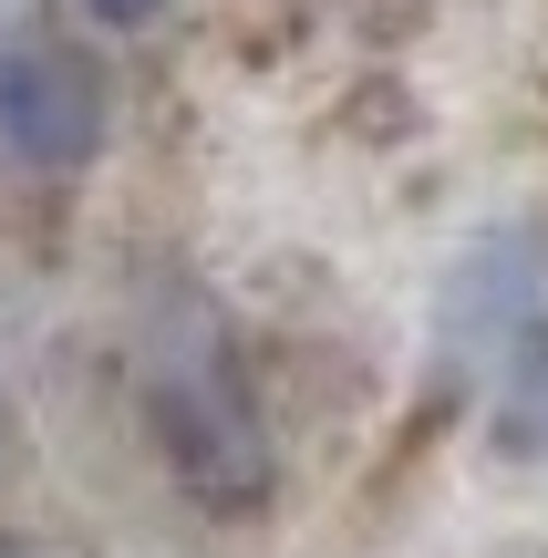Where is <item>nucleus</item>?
I'll return each mask as SVG.
<instances>
[{
	"mask_svg": "<svg viewBox=\"0 0 548 558\" xmlns=\"http://www.w3.org/2000/svg\"><path fill=\"white\" fill-rule=\"evenodd\" d=\"M145 403H156V435L166 456L186 465L207 507H248L269 486V445H259V414H248L239 373H228V341L207 311H186L176 331L145 341Z\"/></svg>",
	"mask_w": 548,
	"mask_h": 558,
	"instance_id": "obj_1",
	"label": "nucleus"
},
{
	"mask_svg": "<svg viewBox=\"0 0 548 558\" xmlns=\"http://www.w3.org/2000/svg\"><path fill=\"white\" fill-rule=\"evenodd\" d=\"M114 135V94L103 73L52 32L0 41V166L11 177H83Z\"/></svg>",
	"mask_w": 548,
	"mask_h": 558,
	"instance_id": "obj_2",
	"label": "nucleus"
},
{
	"mask_svg": "<svg viewBox=\"0 0 548 558\" xmlns=\"http://www.w3.org/2000/svg\"><path fill=\"white\" fill-rule=\"evenodd\" d=\"M497 435L517 456H548V311L517 331V362H508V403H497Z\"/></svg>",
	"mask_w": 548,
	"mask_h": 558,
	"instance_id": "obj_3",
	"label": "nucleus"
},
{
	"mask_svg": "<svg viewBox=\"0 0 548 558\" xmlns=\"http://www.w3.org/2000/svg\"><path fill=\"white\" fill-rule=\"evenodd\" d=\"M94 11H103V21H156L166 0H94Z\"/></svg>",
	"mask_w": 548,
	"mask_h": 558,
	"instance_id": "obj_4",
	"label": "nucleus"
}]
</instances>
